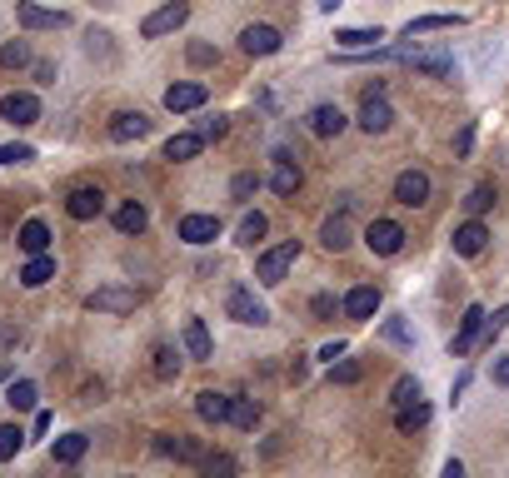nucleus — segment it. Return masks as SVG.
<instances>
[{"instance_id": "13", "label": "nucleus", "mask_w": 509, "mask_h": 478, "mask_svg": "<svg viewBox=\"0 0 509 478\" xmlns=\"http://www.w3.org/2000/svg\"><path fill=\"white\" fill-rule=\"evenodd\" d=\"M175 234H180L185 245H215V239H220V220H215V214H185Z\"/></svg>"}, {"instance_id": "52", "label": "nucleus", "mask_w": 509, "mask_h": 478, "mask_svg": "<svg viewBox=\"0 0 509 478\" xmlns=\"http://www.w3.org/2000/svg\"><path fill=\"white\" fill-rule=\"evenodd\" d=\"M320 359H330V364L345 359V344H340V339H335V344H325V349H320Z\"/></svg>"}, {"instance_id": "3", "label": "nucleus", "mask_w": 509, "mask_h": 478, "mask_svg": "<svg viewBox=\"0 0 509 478\" xmlns=\"http://www.w3.org/2000/svg\"><path fill=\"white\" fill-rule=\"evenodd\" d=\"M185 21H190V0H170V5H160V11L145 15V21H141V35H145V41H160V35L180 31Z\"/></svg>"}, {"instance_id": "15", "label": "nucleus", "mask_w": 509, "mask_h": 478, "mask_svg": "<svg viewBox=\"0 0 509 478\" xmlns=\"http://www.w3.org/2000/svg\"><path fill=\"white\" fill-rule=\"evenodd\" d=\"M150 135V120L141 115V110H120L115 120H110V140L115 145H131V140H145Z\"/></svg>"}, {"instance_id": "22", "label": "nucleus", "mask_w": 509, "mask_h": 478, "mask_svg": "<svg viewBox=\"0 0 509 478\" xmlns=\"http://www.w3.org/2000/svg\"><path fill=\"white\" fill-rule=\"evenodd\" d=\"M195 414L205 419V424H225L230 419V393H215V389L195 393Z\"/></svg>"}, {"instance_id": "31", "label": "nucleus", "mask_w": 509, "mask_h": 478, "mask_svg": "<svg viewBox=\"0 0 509 478\" xmlns=\"http://www.w3.org/2000/svg\"><path fill=\"white\" fill-rule=\"evenodd\" d=\"M86 448H90V438L86 434H66V438H55V464H80L86 458Z\"/></svg>"}, {"instance_id": "11", "label": "nucleus", "mask_w": 509, "mask_h": 478, "mask_svg": "<svg viewBox=\"0 0 509 478\" xmlns=\"http://www.w3.org/2000/svg\"><path fill=\"white\" fill-rule=\"evenodd\" d=\"M21 25L25 31H66L70 25V15L66 11H45V5H35V0H21Z\"/></svg>"}, {"instance_id": "18", "label": "nucleus", "mask_w": 509, "mask_h": 478, "mask_svg": "<svg viewBox=\"0 0 509 478\" xmlns=\"http://www.w3.org/2000/svg\"><path fill=\"white\" fill-rule=\"evenodd\" d=\"M450 245H455V255L475 259V255H485V245H489V230H485L479 220H469V224H459V230H455V239H450Z\"/></svg>"}, {"instance_id": "34", "label": "nucleus", "mask_w": 509, "mask_h": 478, "mask_svg": "<svg viewBox=\"0 0 509 478\" xmlns=\"http://www.w3.org/2000/svg\"><path fill=\"white\" fill-rule=\"evenodd\" d=\"M414 399H420V379H414V374L395 379V389H390V404H395V409H404V404H414Z\"/></svg>"}, {"instance_id": "26", "label": "nucleus", "mask_w": 509, "mask_h": 478, "mask_svg": "<svg viewBox=\"0 0 509 478\" xmlns=\"http://www.w3.org/2000/svg\"><path fill=\"white\" fill-rule=\"evenodd\" d=\"M15 245H21L25 255H45V249H50V230H45V220H25L21 234H15Z\"/></svg>"}, {"instance_id": "20", "label": "nucleus", "mask_w": 509, "mask_h": 478, "mask_svg": "<svg viewBox=\"0 0 509 478\" xmlns=\"http://www.w3.org/2000/svg\"><path fill=\"white\" fill-rule=\"evenodd\" d=\"M375 309H379V289L375 284H359V289H350V294H345V314L359 319V324L375 319Z\"/></svg>"}, {"instance_id": "32", "label": "nucleus", "mask_w": 509, "mask_h": 478, "mask_svg": "<svg viewBox=\"0 0 509 478\" xmlns=\"http://www.w3.org/2000/svg\"><path fill=\"white\" fill-rule=\"evenodd\" d=\"M424 424H430V404H420V399H414V404H404L400 419H395V428H400V434H420Z\"/></svg>"}, {"instance_id": "39", "label": "nucleus", "mask_w": 509, "mask_h": 478, "mask_svg": "<svg viewBox=\"0 0 509 478\" xmlns=\"http://www.w3.org/2000/svg\"><path fill=\"white\" fill-rule=\"evenodd\" d=\"M21 444H25V434L15 424H0V458H15L21 454Z\"/></svg>"}, {"instance_id": "37", "label": "nucleus", "mask_w": 509, "mask_h": 478, "mask_svg": "<svg viewBox=\"0 0 509 478\" xmlns=\"http://www.w3.org/2000/svg\"><path fill=\"white\" fill-rule=\"evenodd\" d=\"M5 404L21 409V414H25V409H35V383H31V379H15V383H11V399H5Z\"/></svg>"}, {"instance_id": "43", "label": "nucleus", "mask_w": 509, "mask_h": 478, "mask_svg": "<svg viewBox=\"0 0 509 478\" xmlns=\"http://www.w3.org/2000/svg\"><path fill=\"white\" fill-rule=\"evenodd\" d=\"M25 159H35L31 145H0V165H25Z\"/></svg>"}, {"instance_id": "12", "label": "nucleus", "mask_w": 509, "mask_h": 478, "mask_svg": "<svg viewBox=\"0 0 509 478\" xmlns=\"http://www.w3.org/2000/svg\"><path fill=\"white\" fill-rule=\"evenodd\" d=\"M479 334H485V309L469 304V309H465V319H459V334L450 339V354H455V359H459V354H469V349L479 344Z\"/></svg>"}, {"instance_id": "24", "label": "nucleus", "mask_w": 509, "mask_h": 478, "mask_svg": "<svg viewBox=\"0 0 509 478\" xmlns=\"http://www.w3.org/2000/svg\"><path fill=\"white\" fill-rule=\"evenodd\" d=\"M335 41L345 45V50H379L385 31H379V25H355V31H335Z\"/></svg>"}, {"instance_id": "35", "label": "nucleus", "mask_w": 509, "mask_h": 478, "mask_svg": "<svg viewBox=\"0 0 509 478\" xmlns=\"http://www.w3.org/2000/svg\"><path fill=\"white\" fill-rule=\"evenodd\" d=\"M489 204H495V185H475V190L465 194V210L475 214V220H479V214L489 210Z\"/></svg>"}, {"instance_id": "49", "label": "nucleus", "mask_w": 509, "mask_h": 478, "mask_svg": "<svg viewBox=\"0 0 509 478\" xmlns=\"http://www.w3.org/2000/svg\"><path fill=\"white\" fill-rule=\"evenodd\" d=\"M225 130H230V125H225V120L215 115V120H205V130H200V135H205V140H220V135H225Z\"/></svg>"}, {"instance_id": "2", "label": "nucleus", "mask_w": 509, "mask_h": 478, "mask_svg": "<svg viewBox=\"0 0 509 478\" xmlns=\"http://www.w3.org/2000/svg\"><path fill=\"white\" fill-rule=\"evenodd\" d=\"M225 314L235 319V324H255V329H260V324H270V309H265L260 299H255V289H245V284H235L225 294Z\"/></svg>"}, {"instance_id": "36", "label": "nucleus", "mask_w": 509, "mask_h": 478, "mask_svg": "<svg viewBox=\"0 0 509 478\" xmlns=\"http://www.w3.org/2000/svg\"><path fill=\"white\" fill-rule=\"evenodd\" d=\"M320 239H325V249H345V245H350V224H345V220H325Z\"/></svg>"}, {"instance_id": "17", "label": "nucleus", "mask_w": 509, "mask_h": 478, "mask_svg": "<svg viewBox=\"0 0 509 478\" xmlns=\"http://www.w3.org/2000/svg\"><path fill=\"white\" fill-rule=\"evenodd\" d=\"M0 115L11 120V125H35V120H41V100L25 95V90H15V95L0 100Z\"/></svg>"}, {"instance_id": "38", "label": "nucleus", "mask_w": 509, "mask_h": 478, "mask_svg": "<svg viewBox=\"0 0 509 478\" xmlns=\"http://www.w3.org/2000/svg\"><path fill=\"white\" fill-rule=\"evenodd\" d=\"M155 374H160V379H175V374H180V354H175L170 344L155 349Z\"/></svg>"}, {"instance_id": "27", "label": "nucleus", "mask_w": 509, "mask_h": 478, "mask_svg": "<svg viewBox=\"0 0 509 478\" xmlns=\"http://www.w3.org/2000/svg\"><path fill=\"white\" fill-rule=\"evenodd\" d=\"M50 279H55V255H31L25 259V269H21L25 289H41V284H50Z\"/></svg>"}, {"instance_id": "42", "label": "nucleus", "mask_w": 509, "mask_h": 478, "mask_svg": "<svg viewBox=\"0 0 509 478\" xmlns=\"http://www.w3.org/2000/svg\"><path fill=\"white\" fill-rule=\"evenodd\" d=\"M255 190H260V180H255V175H235V180H230V194H235V200H250V194H255Z\"/></svg>"}, {"instance_id": "40", "label": "nucleus", "mask_w": 509, "mask_h": 478, "mask_svg": "<svg viewBox=\"0 0 509 478\" xmlns=\"http://www.w3.org/2000/svg\"><path fill=\"white\" fill-rule=\"evenodd\" d=\"M0 65H11V70H21V65H31V50H25L21 41H11L5 50H0Z\"/></svg>"}, {"instance_id": "28", "label": "nucleus", "mask_w": 509, "mask_h": 478, "mask_svg": "<svg viewBox=\"0 0 509 478\" xmlns=\"http://www.w3.org/2000/svg\"><path fill=\"white\" fill-rule=\"evenodd\" d=\"M145 224H150V214H145V204H135V200H125L115 210V230L120 234H145Z\"/></svg>"}, {"instance_id": "41", "label": "nucleus", "mask_w": 509, "mask_h": 478, "mask_svg": "<svg viewBox=\"0 0 509 478\" xmlns=\"http://www.w3.org/2000/svg\"><path fill=\"white\" fill-rule=\"evenodd\" d=\"M330 383H359V364H355V359L330 364Z\"/></svg>"}, {"instance_id": "9", "label": "nucleus", "mask_w": 509, "mask_h": 478, "mask_svg": "<svg viewBox=\"0 0 509 478\" xmlns=\"http://www.w3.org/2000/svg\"><path fill=\"white\" fill-rule=\"evenodd\" d=\"M100 210H105L100 185H76V190L66 194V214H70V220H95Z\"/></svg>"}, {"instance_id": "45", "label": "nucleus", "mask_w": 509, "mask_h": 478, "mask_svg": "<svg viewBox=\"0 0 509 478\" xmlns=\"http://www.w3.org/2000/svg\"><path fill=\"white\" fill-rule=\"evenodd\" d=\"M235 458H225V454H215V458H205V473H235Z\"/></svg>"}, {"instance_id": "21", "label": "nucleus", "mask_w": 509, "mask_h": 478, "mask_svg": "<svg viewBox=\"0 0 509 478\" xmlns=\"http://www.w3.org/2000/svg\"><path fill=\"white\" fill-rule=\"evenodd\" d=\"M345 125H350V120H345V110H340V105H314V110H310V130H314V135L335 140Z\"/></svg>"}, {"instance_id": "30", "label": "nucleus", "mask_w": 509, "mask_h": 478, "mask_svg": "<svg viewBox=\"0 0 509 478\" xmlns=\"http://www.w3.org/2000/svg\"><path fill=\"white\" fill-rule=\"evenodd\" d=\"M265 230H270V220H265L260 210H255V214H245V220H240V230H235V245L255 249V245L265 239Z\"/></svg>"}, {"instance_id": "16", "label": "nucleus", "mask_w": 509, "mask_h": 478, "mask_svg": "<svg viewBox=\"0 0 509 478\" xmlns=\"http://www.w3.org/2000/svg\"><path fill=\"white\" fill-rule=\"evenodd\" d=\"M395 60L410 65V70H424V75H450L455 70V60L440 55V50H395Z\"/></svg>"}, {"instance_id": "54", "label": "nucleus", "mask_w": 509, "mask_h": 478, "mask_svg": "<svg viewBox=\"0 0 509 478\" xmlns=\"http://www.w3.org/2000/svg\"><path fill=\"white\" fill-rule=\"evenodd\" d=\"M5 379H11V369H5V364H0V383H5Z\"/></svg>"}, {"instance_id": "14", "label": "nucleus", "mask_w": 509, "mask_h": 478, "mask_svg": "<svg viewBox=\"0 0 509 478\" xmlns=\"http://www.w3.org/2000/svg\"><path fill=\"white\" fill-rule=\"evenodd\" d=\"M240 45H245V55H275L285 45V35L275 31V25H245V31H240Z\"/></svg>"}, {"instance_id": "33", "label": "nucleus", "mask_w": 509, "mask_h": 478, "mask_svg": "<svg viewBox=\"0 0 509 478\" xmlns=\"http://www.w3.org/2000/svg\"><path fill=\"white\" fill-rule=\"evenodd\" d=\"M230 424L235 428H255L260 424V404H255V399H230Z\"/></svg>"}, {"instance_id": "46", "label": "nucleus", "mask_w": 509, "mask_h": 478, "mask_svg": "<svg viewBox=\"0 0 509 478\" xmlns=\"http://www.w3.org/2000/svg\"><path fill=\"white\" fill-rule=\"evenodd\" d=\"M21 344V329L15 324H0V349H15Z\"/></svg>"}, {"instance_id": "29", "label": "nucleus", "mask_w": 509, "mask_h": 478, "mask_svg": "<svg viewBox=\"0 0 509 478\" xmlns=\"http://www.w3.org/2000/svg\"><path fill=\"white\" fill-rule=\"evenodd\" d=\"M200 149H205V135H170L165 140V159H175V165L180 159H195Z\"/></svg>"}, {"instance_id": "25", "label": "nucleus", "mask_w": 509, "mask_h": 478, "mask_svg": "<svg viewBox=\"0 0 509 478\" xmlns=\"http://www.w3.org/2000/svg\"><path fill=\"white\" fill-rule=\"evenodd\" d=\"M465 25V15H420V21H410L404 25V41H414V35H430V31H459Z\"/></svg>"}, {"instance_id": "23", "label": "nucleus", "mask_w": 509, "mask_h": 478, "mask_svg": "<svg viewBox=\"0 0 509 478\" xmlns=\"http://www.w3.org/2000/svg\"><path fill=\"white\" fill-rule=\"evenodd\" d=\"M270 185H275V194H280V200H290L295 190H300L304 185V175H300V165H295L290 155H280V165H275V175H270Z\"/></svg>"}, {"instance_id": "6", "label": "nucleus", "mask_w": 509, "mask_h": 478, "mask_svg": "<svg viewBox=\"0 0 509 478\" xmlns=\"http://www.w3.org/2000/svg\"><path fill=\"white\" fill-rule=\"evenodd\" d=\"M395 200H400L404 210H420V204H430V175H424V170L395 175Z\"/></svg>"}, {"instance_id": "5", "label": "nucleus", "mask_w": 509, "mask_h": 478, "mask_svg": "<svg viewBox=\"0 0 509 478\" xmlns=\"http://www.w3.org/2000/svg\"><path fill=\"white\" fill-rule=\"evenodd\" d=\"M86 304L95 309V314H131V309L141 304V294H135V289H125V284H110V289H95Z\"/></svg>"}, {"instance_id": "1", "label": "nucleus", "mask_w": 509, "mask_h": 478, "mask_svg": "<svg viewBox=\"0 0 509 478\" xmlns=\"http://www.w3.org/2000/svg\"><path fill=\"white\" fill-rule=\"evenodd\" d=\"M295 259H300V239H285V245L265 249V255L255 259V279H260L265 289L285 284V275H290V265H295Z\"/></svg>"}, {"instance_id": "48", "label": "nucleus", "mask_w": 509, "mask_h": 478, "mask_svg": "<svg viewBox=\"0 0 509 478\" xmlns=\"http://www.w3.org/2000/svg\"><path fill=\"white\" fill-rule=\"evenodd\" d=\"M385 339H395V344H410V334H404V324H400V319H390V324H385Z\"/></svg>"}, {"instance_id": "10", "label": "nucleus", "mask_w": 509, "mask_h": 478, "mask_svg": "<svg viewBox=\"0 0 509 478\" xmlns=\"http://www.w3.org/2000/svg\"><path fill=\"white\" fill-rule=\"evenodd\" d=\"M155 448H160L165 458H175V464H205V448H200L190 434H160Z\"/></svg>"}, {"instance_id": "19", "label": "nucleus", "mask_w": 509, "mask_h": 478, "mask_svg": "<svg viewBox=\"0 0 509 478\" xmlns=\"http://www.w3.org/2000/svg\"><path fill=\"white\" fill-rule=\"evenodd\" d=\"M185 349H190V359H215V344H210V329L205 319H185Z\"/></svg>"}, {"instance_id": "47", "label": "nucleus", "mask_w": 509, "mask_h": 478, "mask_svg": "<svg viewBox=\"0 0 509 478\" xmlns=\"http://www.w3.org/2000/svg\"><path fill=\"white\" fill-rule=\"evenodd\" d=\"M495 383H499V389H509V354H499V359H495Z\"/></svg>"}, {"instance_id": "8", "label": "nucleus", "mask_w": 509, "mask_h": 478, "mask_svg": "<svg viewBox=\"0 0 509 478\" xmlns=\"http://www.w3.org/2000/svg\"><path fill=\"white\" fill-rule=\"evenodd\" d=\"M210 100V90L200 86V80H180V86H170L165 90V110L170 115H185V110H200Z\"/></svg>"}, {"instance_id": "4", "label": "nucleus", "mask_w": 509, "mask_h": 478, "mask_svg": "<svg viewBox=\"0 0 509 478\" xmlns=\"http://www.w3.org/2000/svg\"><path fill=\"white\" fill-rule=\"evenodd\" d=\"M390 120H395V110H390V100H385V86H375L365 95V105H359V130L385 135V130H390Z\"/></svg>"}, {"instance_id": "44", "label": "nucleus", "mask_w": 509, "mask_h": 478, "mask_svg": "<svg viewBox=\"0 0 509 478\" xmlns=\"http://www.w3.org/2000/svg\"><path fill=\"white\" fill-rule=\"evenodd\" d=\"M499 329H509V304L495 309V314H485V339H495Z\"/></svg>"}, {"instance_id": "50", "label": "nucleus", "mask_w": 509, "mask_h": 478, "mask_svg": "<svg viewBox=\"0 0 509 478\" xmlns=\"http://www.w3.org/2000/svg\"><path fill=\"white\" fill-rule=\"evenodd\" d=\"M190 60H195V65H210V60H215V50H210V45H190Z\"/></svg>"}, {"instance_id": "53", "label": "nucleus", "mask_w": 509, "mask_h": 478, "mask_svg": "<svg viewBox=\"0 0 509 478\" xmlns=\"http://www.w3.org/2000/svg\"><path fill=\"white\" fill-rule=\"evenodd\" d=\"M320 5H325V11H340V5H345V0H320Z\"/></svg>"}, {"instance_id": "51", "label": "nucleus", "mask_w": 509, "mask_h": 478, "mask_svg": "<svg viewBox=\"0 0 509 478\" xmlns=\"http://www.w3.org/2000/svg\"><path fill=\"white\" fill-rule=\"evenodd\" d=\"M314 314H335V299H330V294H314Z\"/></svg>"}, {"instance_id": "7", "label": "nucleus", "mask_w": 509, "mask_h": 478, "mask_svg": "<svg viewBox=\"0 0 509 478\" xmlns=\"http://www.w3.org/2000/svg\"><path fill=\"white\" fill-rule=\"evenodd\" d=\"M365 245L375 249V255L390 259V255H400V249H404V230H400L395 220H375V224L365 230Z\"/></svg>"}]
</instances>
